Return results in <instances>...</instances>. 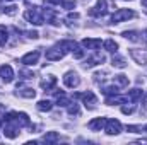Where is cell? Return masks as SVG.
I'll use <instances>...</instances> for the list:
<instances>
[{
  "label": "cell",
  "instance_id": "obj_1",
  "mask_svg": "<svg viewBox=\"0 0 147 145\" xmlns=\"http://www.w3.org/2000/svg\"><path fill=\"white\" fill-rule=\"evenodd\" d=\"M24 17H26V21H29V22H31V24H34V26H41V24H45L43 10H41L39 7H33V9L26 10Z\"/></svg>",
  "mask_w": 147,
  "mask_h": 145
},
{
  "label": "cell",
  "instance_id": "obj_2",
  "mask_svg": "<svg viewBox=\"0 0 147 145\" xmlns=\"http://www.w3.org/2000/svg\"><path fill=\"white\" fill-rule=\"evenodd\" d=\"M132 17H135V12L134 10H130V9H118L115 14H113V17H111V22H121V21H128V19H132Z\"/></svg>",
  "mask_w": 147,
  "mask_h": 145
},
{
  "label": "cell",
  "instance_id": "obj_3",
  "mask_svg": "<svg viewBox=\"0 0 147 145\" xmlns=\"http://www.w3.org/2000/svg\"><path fill=\"white\" fill-rule=\"evenodd\" d=\"M65 51H67V50H63V46L58 43L57 46H53V48H50V50L46 51V60H50V62L62 60V58H63V55H65Z\"/></svg>",
  "mask_w": 147,
  "mask_h": 145
},
{
  "label": "cell",
  "instance_id": "obj_4",
  "mask_svg": "<svg viewBox=\"0 0 147 145\" xmlns=\"http://www.w3.org/2000/svg\"><path fill=\"white\" fill-rule=\"evenodd\" d=\"M77 97H82L84 106L87 109H94L96 104H98V99H96V96H94L91 91H87V92H84V94H77Z\"/></svg>",
  "mask_w": 147,
  "mask_h": 145
},
{
  "label": "cell",
  "instance_id": "obj_5",
  "mask_svg": "<svg viewBox=\"0 0 147 145\" xmlns=\"http://www.w3.org/2000/svg\"><path fill=\"white\" fill-rule=\"evenodd\" d=\"M106 12H108L106 0H98L96 7H92V9L89 10V14H91V15H94V17H103V15H106Z\"/></svg>",
  "mask_w": 147,
  "mask_h": 145
},
{
  "label": "cell",
  "instance_id": "obj_6",
  "mask_svg": "<svg viewBox=\"0 0 147 145\" xmlns=\"http://www.w3.org/2000/svg\"><path fill=\"white\" fill-rule=\"evenodd\" d=\"M105 130L108 135H118L121 132V123L118 119H106V125H105Z\"/></svg>",
  "mask_w": 147,
  "mask_h": 145
},
{
  "label": "cell",
  "instance_id": "obj_7",
  "mask_svg": "<svg viewBox=\"0 0 147 145\" xmlns=\"http://www.w3.org/2000/svg\"><path fill=\"white\" fill-rule=\"evenodd\" d=\"M7 125H5V130H3V135L7 137V138H16L17 135H19V126L14 123V121H5Z\"/></svg>",
  "mask_w": 147,
  "mask_h": 145
},
{
  "label": "cell",
  "instance_id": "obj_8",
  "mask_svg": "<svg viewBox=\"0 0 147 145\" xmlns=\"http://www.w3.org/2000/svg\"><path fill=\"white\" fill-rule=\"evenodd\" d=\"M0 77H2V80L5 84H10L14 80V70H12V67L10 65H2L0 67Z\"/></svg>",
  "mask_w": 147,
  "mask_h": 145
},
{
  "label": "cell",
  "instance_id": "obj_9",
  "mask_svg": "<svg viewBox=\"0 0 147 145\" xmlns=\"http://www.w3.org/2000/svg\"><path fill=\"white\" fill-rule=\"evenodd\" d=\"M39 51H31V53H28V55H24L22 58H21V63L22 65H36L38 63V60H39Z\"/></svg>",
  "mask_w": 147,
  "mask_h": 145
},
{
  "label": "cell",
  "instance_id": "obj_10",
  "mask_svg": "<svg viewBox=\"0 0 147 145\" xmlns=\"http://www.w3.org/2000/svg\"><path fill=\"white\" fill-rule=\"evenodd\" d=\"M63 84H65L67 87H77V85L80 84V79H79L77 73L69 72V73H65V77H63Z\"/></svg>",
  "mask_w": 147,
  "mask_h": 145
},
{
  "label": "cell",
  "instance_id": "obj_11",
  "mask_svg": "<svg viewBox=\"0 0 147 145\" xmlns=\"http://www.w3.org/2000/svg\"><path fill=\"white\" fill-rule=\"evenodd\" d=\"M105 62V56L101 55V53H98V50H96V53L92 55V56H89L87 60H86V67H94V65H98V63H103Z\"/></svg>",
  "mask_w": 147,
  "mask_h": 145
},
{
  "label": "cell",
  "instance_id": "obj_12",
  "mask_svg": "<svg viewBox=\"0 0 147 145\" xmlns=\"http://www.w3.org/2000/svg\"><path fill=\"white\" fill-rule=\"evenodd\" d=\"M82 46L87 48V50L96 51L98 48H101V39H91V38H86V39L82 41Z\"/></svg>",
  "mask_w": 147,
  "mask_h": 145
},
{
  "label": "cell",
  "instance_id": "obj_13",
  "mask_svg": "<svg viewBox=\"0 0 147 145\" xmlns=\"http://www.w3.org/2000/svg\"><path fill=\"white\" fill-rule=\"evenodd\" d=\"M105 125H106V118H96V119L89 121L87 126L94 132H101V128H105Z\"/></svg>",
  "mask_w": 147,
  "mask_h": 145
},
{
  "label": "cell",
  "instance_id": "obj_14",
  "mask_svg": "<svg viewBox=\"0 0 147 145\" xmlns=\"http://www.w3.org/2000/svg\"><path fill=\"white\" fill-rule=\"evenodd\" d=\"M55 84H57V77H53V75H50V77H46V79L41 80V87L45 91H51L55 87Z\"/></svg>",
  "mask_w": 147,
  "mask_h": 145
},
{
  "label": "cell",
  "instance_id": "obj_15",
  "mask_svg": "<svg viewBox=\"0 0 147 145\" xmlns=\"http://www.w3.org/2000/svg\"><path fill=\"white\" fill-rule=\"evenodd\" d=\"M55 97H57V104L58 106H62V108H65V106H69L70 104V99L65 96V92H55Z\"/></svg>",
  "mask_w": 147,
  "mask_h": 145
},
{
  "label": "cell",
  "instance_id": "obj_16",
  "mask_svg": "<svg viewBox=\"0 0 147 145\" xmlns=\"http://www.w3.org/2000/svg\"><path fill=\"white\" fill-rule=\"evenodd\" d=\"M127 99H130V101H139V99H142V91L140 89H132V91H128V96H127Z\"/></svg>",
  "mask_w": 147,
  "mask_h": 145
},
{
  "label": "cell",
  "instance_id": "obj_17",
  "mask_svg": "<svg viewBox=\"0 0 147 145\" xmlns=\"http://www.w3.org/2000/svg\"><path fill=\"white\" fill-rule=\"evenodd\" d=\"M103 46H105V50L110 51V53H116V50H118V43H115L113 39H106V41L103 43Z\"/></svg>",
  "mask_w": 147,
  "mask_h": 145
},
{
  "label": "cell",
  "instance_id": "obj_18",
  "mask_svg": "<svg viewBox=\"0 0 147 145\" xmlns=\"http://www.w3.org/2000/svg\"><path fill=\"white\" fill-rule=\"evenodd\" d=\"M132 56L137 60V63H142V65H146V63H147V55H146V53H140V51L132 50Z\"/></svg>",
  "mask_w": 147,
  "mask_h": 145
},
{
  "label": "cell",
  "instance_id": "obj_19",
  "mask_svg": "<svg viewBox=\"0 0 147 145\" xmlns=\"http://www.w3.org/2000/svg\"><path fill=\"white\" fill-rule=\"evenodd\" d=\"M127 103V97H120V96H111L106 99V104H125Z\"/></svg>",
  "mask_w": 147,
  "mask_h": 145
},
{
  "label": "cell",
  "instance_id": "obj_20",
  "mask_svg": "<svg viewBox=\"0 0 147 145\" xmlns=\"http://www.w3.org/2000/svg\"><path fill=\"white\" fill-rule=\"evenodd\" d=\"M17 91H19V89H17ZM17 94H19L21 97H28V99H33V97L36 96V92H34L33 89H29V87H26V89H21Z\"/></svg>",
  "mask_w": 147,
  "mask_h": 145
},
{
  "label": "cell",
  "instance_id": "obj_21",
  "mask_svg": "<svg viewBox=\"0 0 147 145\" xmlns=\"http://www.w3.org/2000/svg\"><path fill=\"white\" fill-rule=\"evenodd\" d=\"M51 108H53V104H51V101H48V99H43V101L38 103V109L43 111V113H45V111H50Z\"/></svg>",
  "mask_w": 147,
  "mask_h": 145
},
{
  "label": "cell",
  "instance_id": "obj_22",
  "mask_svg": "<svg viewBox=\"0 0 147 145\" xmlns=\"http://www.w3.org/2000/svg\"><path fill=\"white\" fill-rule=\"evenodd\" d=\"M7 39H9V31H7L5 26L0 24V46H3L7 43Z\"/></svg>",
  "mask_w": 147,
  "mask_h": 145
},
{
  "label": "cell",
  "instance_id": "obj_23",
  "mask_svg": "<svg viewBox=\"0 0 147 145\" xmlns=\"http://www.w3.org/2000/svg\"><path fill=\"white\" fill-rule=\"evenodd\" d=\"M111 63H113V67H118V68H125L127 67V63H125V60L121 58V56H113V60H111Z\"/></svg>",
  "mask_w": 147,
  "mask_h": 145
},
{
  "label": "cell",
  "instance_id": "obj_24",
  "mask_svg": "<svg viewBox=\"0 0 147 145\" xmlns=\"http://www.w3.org/2000/svg\"><path fill=\"white\" fill-rule=\"evenodd\" d=\"M113 82L118 84V85H121V87H125V85H128V77H125V75H115Z\"/></svg>",
  "mask_w": 147,
  "mask_h": 145
},
{
  "label": "cell",
  "instance_id": "obj_25",
  "mask_svg": "<svg viewBox=\"0 0 147 145\" xmlns=\"http://www.w3.org/2000/svg\"><path fill=\"white\" fill-rule=\"evenodd\" d=\"M123 38H127V39H130V41H140V38H139V34H137L135 31H125V33H123Z\"/></svg>",
  "mask_w": 147,
  "mask_h": 145
},
{
  "label": "cell",
  "instance_id": "obj_26",
  "mask_svg": "<svg viewBox=\"0 0 147 145\" xmlns=\"http://www.w3.org/2000/svg\"><path fill=\"white\" fill-rule=\"evenodd\" d=\"M103 92H105L106 96H115V94H118V87H116V85H110V87H105V89H103Z\"/></svg>",
  "mask_w": 147,
  "mask_h": 145
},
{
  "label": "cell",
  "instance_id": "obj_27",
  "mask_svg": "<svg viewBox=\"0 0 147 145\" xmlns=\"http://www.w3.org/2000/svg\"><path fill=\"white\" fill-rule=\"evenodd\" d=\"M62 5H63V9H67V10H72L74 7L77 5V2H75V0H62Z\"/></svg>",
  "mask_w": 147,
  "mask_h": 145
},
{
  "label": "cell",
  "instance_id": "obj_28",
  "mask_svg": "<svg viewBox=\"0 0 147 145\" xmlns=\"http://www.w3.org/2000/svg\"><path fill=\"white\" fill-rule=\"evenodd\" d=\"M3 12H5L7 15H16V14H17V7H16V5H9V7L3 9Z\"/></svg>",
  "mask_w": 147,
  "mask_h": 145
},
{
  "label": "cell",
  "instance_id": "obj_29",
  "mask_svg": "<svg viewBox=\"0 0 147 145\" xmlns=\"http://www.w3.org/2000/svg\"><path fill=\"white\" fill-rule=\"evenodd\" d=\"M43 140H45V142H57V140H58V135H57L55 132H50Z\"/></svg>",
  "mask_w": 147,
  "mask_h": 145
},
{
  "label": "cell",
  "instance_id": "obj_30",
  "mask_svg": "<svg viewBox=\"0 0 147 145\" xmlns=\"http://www.w3.org/2000/svg\"><path fill=\"white\" fill-rule=\"evenodd\" d=\"M69 113H70V114H75V116H79V106H77L75 103H70V104H69Z\"/></svg>",
  "mask_w": 147,
  "mask_h": 145
},
{
  "label": "cell",
  "instance_id": "obj_31",
  "mask_svg": "<svg viewBox=\"0 0 147 145\" xmlns=\"http://www.w3.org/2000/svg\"><path fill=\"white\" fill-rule=\"evenodd\" d=\"M72 53H74V56H75V58H82V56H84V51L80 50V46H79V44L75 46V50H74Z\"/></svg>",
  "mask_w": 147,
  "mask_h": 145
},
{
  "label": "cell",
  "instance_id": "obj_32",
  "mask_svg": "<svg viewBox=\"0 0 147 145\" xmlns=\"http://www.w3.org/2000/svg\"><path fill=\"white\" fill-rule=\"evenodd\" d=\"M135 111V106H121V113L123 114H132Z\"/></svg>",
  "mask_w": 147,
  "mask_h": 145
},
{
  "label": "cell",
  "instance_id": "obj_33",
  "mask_svg": "<svg viewBox=\"0 0 147 145\" xmlns=\"http://www.w3.org/2000/svg\"><path fill=\"white\" fill-rule=\"evenodd\" d=\"M19 75H21V79H31L33 77V72H21Z\"/></svg>",
  "mask_w": 147,
  "mask_h": 145
},
{
  "label": "cell",
  "instance_id": "obj_34",
  "mask_svg": "<svg viewBox=\"0 0 147 145\" xmlns=\"http://www.w3.org/2000/svg\"><path fill=\"white\" fill-rule=\"evenodd\" d=\"M26 36H28V38H33V39H36L39 34H38L36 31H28V33H26Z\"/></svg>",
  "mask_w": 147,
  "mask_h": 145
},
{
  "label": "cell",
  "instance_id": "obj_35",
  "mask_svg": "<svg viewBox=\"0 0 147 145\" xmlns=\"http://www.w3.org/2000/svg\"><path fill=\"white\" fill-rule=\"evenodd\" d=\"M127 130H128V132H134V133H137V132H139V130H142V128H139V126H128Z\"/></svg>",
  "mask_w": 147,
  "mask_h": 145
},
{
  "label": "cell",
  "instance_id": "obj_36",
  "mask_svg": "<svg viewBox=\"0 0 147 145\" xmlns=\"http://www.w3.org/2000/svg\"><path fill=\"white\" fill-rule=\"evenodd\" d=\"M46 3H50V5H58V3H62V0H46Z\"/></svg>",
  "mask_w": 147,
  "mask_h": 145
},
{
  "label": "cell",
  "instance_id": "obj_37",
  "mask_svg": "<svg viewBox=\"0 0 147 145\" xmlns=\"http://www.w3.org/2000/svg\"><path fill=\"white\" fill-rule=\"evenodd\" d=\"M72 19H79V14H70L69 15V21H72Z\"/></svg>",
  "mask_w": 147,
  "mask_h": 145
},
{
  "label": "cell",
  "instance_id": "obj_38",
  "mask_svg": "<svg viewBox=\"0 0 147 145\" xmlns=\"http://www.w3.org/2000/svg\"><path fill=\"white\" fill-rule=\"evenodd\" d=\"M142 5H144V7L147 9V0H142Z\"/></svg>",
  "mask_w": 147,
  "mask_h": 145
},
{
  "label": "cell",
  "instance_id": "obj_39",
  "mask_svg": "<svg viewBox=\"0 0 147 145\" xmlns=\"http://www.w3.org/2000/svg\"><path fill=\"white\" fill-rule=\"evenodd\" d=\"M144 36H146V39H147V29H146V31H144Z\"/></svg>",
  "mask_w": 147,
  "mask_h": 145
},
{
  "label": "cell",
  "instance_id": "obj_40",
  "mask_svg": "<svg viewBox=\"0 0 147 145\" xmlns=\"http://www.w3.org/2000/svg\"><path fill=\"white\" fill-rule=\"evenodd\" d=\"M144 130H146V132H147V125H146V128H144Z\"/></svg>",
  "mask_w": 147,
  "mask_h": 145
},
{
  "label": "cell",
  "instance_id": "obj_41",
  "mask_svg": "<svg viewBox=\"0 0 147 145\" xmlns=\"http://www.w3.org/2000/svg\"><path fill=\"white\" fill-rule=\"evenodd\" d=\"M5 2H10V0H5Z\"/></svg>",
  "mask_w": 147,
  "mask_h": 145
},
{
  "label": "cell",
  "instance_id": "obj_42",
  "mask_svg": "<svg viewBox=\"0 0 147 145\" xmlns=\"http://www.w3.org/2000/svg\"><path fill=\"white\" fill-rule=\"evenodd\" d=\"M0 126H2V121H0Z\"/></svg>",
  "mask_w": 147,
  "mask_h": 145
}]
</instances>
